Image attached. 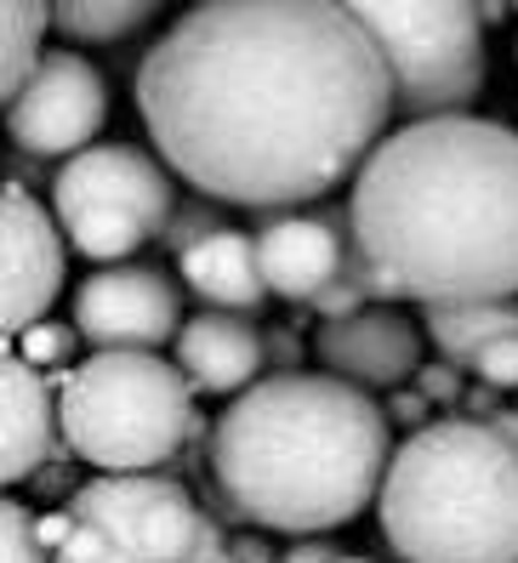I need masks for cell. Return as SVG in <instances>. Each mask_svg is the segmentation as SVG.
Segmentation results:
<instances>
[{"mask_svg":"<svg viewBox=\"0 0 518 563\" xmlns=\"http://www.w3.org/2000/svg\"><path fill=\"white\" fill-rule=\"evenodd\" d=\"M63 507L75 512V523L109 536L125 563H222L229 552L188 484L159 473H97Z\"/></svg>","mask_w":518,"mask_h":563,"instance_id":"ba28073f","label":"cell"},{"mask_svg":"<svg viewBox=\"0 0 518 563\" xmlns=\"http://www.w3.org/2000/svg\"><path fill=\"white\" fill-rule=\"evenodd\" d=\"M52 217L97 268H125V256L166 234L177 194L166 159L125 143H97L52 177Z\"/></svg>","mask_w":518,"mask_h":563,"instance_id":"52a82bcc","label":"cell"},{"mask_svg":"<svg viewBox=\"0 0 518 563\" xmlns=\"http://www.w3.org/2000/svg\"><path fill=\"white\" fill-rule=\"evenodd\" d=\"M177 279L200 296V302H211V313H256L268 302L256 234H240V228H222L206 245L177 256Z\"/></svg>","mask_w":518,"mask_h":563,"instance_id":"9a60e30c","label":"cell"},{"mask_svg":"<svg viewBox=\"0 0 518 563\" xmlns=\"http://www.w3.org/2000/svg\"><path fill=\"white\" fill-rule=\"evenodd\" d=\"M337 563H371V558H353V552H342V558H337Z\"/></svg>","mask_w":518,"mask_h":563,"instance_id":"1f68e13d","label":"cell"},{"mask_svg":"<svg viewBox=\"0 0 518 563\" xmlns=\"http://www.w3.org/2000/svg\"><path fill=\"white\" fill-rule=\"evenodd\" d=\"M376 302H518V131L502 120L394 125L348 194Z\"/></svg>","mask_w":518,"mask_h":563,"instance_id":"7a4b0ae2","label":"cell"},{"mask_svg":"<svg viewBox=\"0 0 518 563\" xmlns=\"http://www.w3.org/2000/svg\"><path fill=\"white\" fill-rule=\"evenodd\" d=\"M353 12L382 46L405 125L467 114V103L484 91V75H491L478 7H456V0H371V7H353Z\"/></svg>","mask_w":518,"mask_h":563,"instance_id":"8992f818","label":"cell"},{"mask_svg":"<svg viewBox=\"0 0 518 563\" xmlns=\"http://www.w3.org/2000/svg\"><path fill=\"white\" fill-rule=\"evenodd\" d=\"M416 393H422L428 405H462V371L456 364H422V376H416Z\"/></svg>","mask_w":518,"mask_h":563,"instance_id":"cb8c5ba5","label":"cell"},{"mask_svg":"<svg viewBox=\"0 0 518 563\" xmlns=\"http://www.w3.org/2000/svg\"><path fill=\"white\" fill-rule=\"evenodd\" d=\"M137 114L211 206L279 217L360 177L399 103L353 7L211 0L143 52Z\"/></svg>","mask_w":518,"mask_h":563,"instance_id":"6da1fadb","label":"cell"},{"mask_svg":"<svg viewBox=\"0 0 518 563\" xmlns=\"http://www.w3.org/2000/svg\"><path fill=\"white\" fill-rule=\"evenodd\" d=\"M387 421H399V427H410V433H422V427H433L428 416H433V405L422 399L416 387H399V393H387Z\"/></svg>","mask_w":518,"mask_h":563,"instance_id":"484cf974","label":"cell"},{"mask_svg":"<svg viewBox=\"0 0 518 563\" xmlns=\"http://www.w3.org/2000/svg\"><path fill=\"white\" fill-rule=\"evenodd\" d=\"M376 523L405 563H518V444L444 416L394 450Z\"/></svg>","mask_w":518,"mask_h":563,"instance_id":"277c9868","label":"cell"},{"mask_svg":"<svg viewBox=\"0 0 518 563\" xmlns=\"http://www.w3.org/2000/svg\"><path fill=\"white\" fill-rule=\"evenodd\" d=\"M75 347H80V330H75V324L41 319L35 330H23L12 353L29 364V371H41L46 382L57 376V387H63V382H69V358H75Z\"/></svg>","mask_w":518,"mask_h":563,"instance_id":"ffe728a7","label":"cell"},{"mask_svg":"<svg viewBox=\"0 0 518 563\" xmlns=\"http://www.w3.org/2000/svg\"><path fill=\"white\" fill-rule=\"evenodd\" d=\"M496 433H502L507 444H518V410H502V416H496Z\"/></svg>","mask_w":518,"mask_h":563,"instance_id":"f546056e","label":"cell"},{"mask_svg":"<svg viewBox=\"0 0 518 563\" xmlns=\"http://www.w3.org/2000/svg\"><path fill=\"white\" fill-rule=\"evenodd\" d=\"M63 416L52 405V387L41 371H29L18 353H7V484H29L46 461H57Z\"/></svg>","mask_w":518,"mask_h":563,"instance_id":"2e32d148","label":"cell"},{"mask_svg":"<svg viewBox=\"0 0 518 563\" xmlns=\"http://www.w3.org/2000/svg\"><path fill=\"white\" fill-rule=\"evenodd\" d=\"M387 410L337 376H263L211 427V478L234 523L319 541L382 501Z\"/></svg>","mask_w":518,"mask_h":563,"instance_id":"3957f363","label":"cell"},{"mask_svg":"<svg viewBox=\"0 0 518 563\" xmlns=\"http://www.w3.org/2000/svg\"><path fill=\"white\" fill-rule=\"evenodd\" d=\"M422 336L444 364L473 371L496 342L518 336V302H473V308H422Z\"/></svg>","mask_w":518,"mask_h":563,"instance_id":"e0dca14e","label":"cell"},{"mask_svg":"<svg viewBox=\"0 0 518 563\" xmlns=\"http://www.w3.org/2000/svg\"><path fill=\"white\" fill-rule=\"evenodd\" d=\"M211 234H222V217L211 206H177V217L166 222V234H159V245H166L172 256H188L194 245H206Z\"/></svg>","mask_w":518,"mask_h":563,"instance_id":"7402d4cb","label":"cell"},{"mask_svg":"<svg viewBox=\"0 0 518 563\" xmlns=\"http://www.w3.org/2000/svg\"><path fill=\"white\" fill-rule=\"evenodd\" d=\"M29 484H35L41 495H57V489H63V495H75V489H80V484H75V473H69V455L46 461V467H41L35 478H29Z\"/></svg>","mask_w":518,"mask_h":563,"instance_id":"4316f807","label":"cell"},{"mask_svg":"<svg viewBox=\"0 0 518 563\" xmlns=\"http://www.w3.org/2000/svg\"><path fill=\"white\" fill-rule=\"evenodd\" d=\"M46 29H52V7H29V0H12L0 12V86H7V103L35 80V69L46 63Z\"/></svg>","mask_w":518,"mask_h":563,"instance_id":"d6986e66","label":"cell"},{"mask_svg":"<svg viewBox=\"0 0 518 563\" xmlns=\"http://www.w3.org/2000/svg\"><path fill=\"white\" fill-rule=\"evenodd\" d=\"M109 125V80L97 75V63L80 52H46L12 103H7V131L18 154L29 159H63L97 148V131Z\"/></svg>","mask_w":518,"mask_h":563,"instance_id":"9c48e42d","label":"cell"},{"mask_svg":"<svg viewBox=\"0 0 518 563\" xmlns=\"http://www.w3.org/2000/svg\"><path fill=\"white\" fill-rule=\"evenodd\" d=\"M35 507H23V501H7L0 507V563H57L41 541V529H35Z\"/></svg>","mask_w":518,"mask_h":563,"instance_id":"44dd1931","label":"cell"},{"mask_svg":"<svg viewBox=\"0 0 518 563\" xmlns=\"http://www.w3.org/2000/svg\"><path fill=\"white\" fill-rule=\"evenodd\" d=\"M154 23V0H63L52 7V29L75 46H114Z\"/></svg>","mask_w":518,"mask_h":563,"instance_id":"ac0fdd59","label":"cell"},{"mask_svg":"<svg viewBox=\"0 0 518 563\" xmlns=\"http://www.w3.org/2000/svg\"><path fill=\"white\" fill-rule=\"evenodd\" d=\"M63 444L97 473H154L194 444V387L159 353H91L57 393Z\"/></svg>","mask_w":518,"mask_h":563,"instance_id":"5b68a950","label":"cell"},{"mask_svg":"<svg viewBox=\"0 0 518 563\" xmlns=\"http://www.w3.org/2000/svg\"><path fill=\"white\" fill-rule=\"evenodd\" d=\"M172 364L188 376L194 393L240 399L263 376L268 336L256 324H245V313H194L183 324V336L172 342Z\"/></svg>","mask_w":518,"mask_h":563,"instance_id":"5bb4252c","label":"cell"},{"mask_svg":"<svg viewBox=\"0 0 518 563\" xmlns=\"http://www.w3.org/2000/svg\"><path fill=\"white\" fill-rule=\"evenodd\" d=\"M473 376L484 387H496V393H518V336L513 342H496L491 353L473 364Z\"/></svg>","mask_w":518,"mask_h":563,"instance_id":"603a6c76","label":"cell"},{"mask_svg":"<svg viewBox=\"0 0 518 563\" xmlns=\"http://www.w3.org/2000/svg\"><path fill=\"white\" fill-rule=\"evenodd\" d=\"M353 251V222L348 206H326V211H279L256 222V256H263V279L268 296L279 302H302L313 308L326 296Z\"/></svg>","mask_w":518,"mask_h":563,"instance_id":"8fae6325","label":"cell"},{"mask_svg":"<svg viewBox=\"0 0 518 563\" xmlns=\"http://www.w3.org/2000/svg\"><path fill=\"white\" fill-rule=\"evenodd\" d=\"M313 353L326 364V376L360 387V393H399L405 382L422 376V330L399 308H365L353 319L319 324Z\"/></svg>","mask_w":518,"mask_h":563,"instance_id":"7c38bea8","label":"cell"},{"mask_svg":"<svg viewBox=\"0 0 518 563\" xmlns=\"http://www.w3.org/2000/svg\"><path fill=\"white\" fill-rule=\"evenodd\" d=\"M75 330L91 353H159L183 336V290L159 268H97L75 290Z\"/></svg>","mask_w":518,"mask_h":563,"instance_id":"30bf717a","label":"cell"},{"mask_svg":"<svg viewBox=\"0 0 518 563\" xmlns=\"http://www.w3.org/2000/svg\"><path fill=\"white\" fill-rule=\"evenodd\" d=\"M268 358L279 364V376H297V358H302L297 336H290V330H274V336H268Z\"/></svg>","mask_w":518,"mask_h":563,"instance_id":"83f0119b","label":"cell"},{"mask_svg":"<svg viewBox=\"0 0 518 563\" xmlns=\"http://www.w3.org/2000/svg\"><path fill=\"white\" fill-rule=\"evenodd\" d=\"M63 245H69L63 222L23 183H7V330L12 336L35 330L63 296V256H69Z\"/></svg>","mask_w":518,"mask_h":563,"instance_id":"4fadbf2b","label":"cell"},{"mask_svg":"<svg viewBox=\"0 0 518 563\" xmlns=\"http://www.w3.org/2000/svg\"><path fill=\"white\" fill-rule=\"evenodd\" d=\"M337 558H342V552H337L331 541H297L279 563H337Z\"/></svg>","mask_w":518,"mask_h":563,"instance_id":"f1b7e54d","label":"cell"},{"mask_svg":"<svg viewBox=\"0 0 518 563\" xmlns=\"http://www.w3.org/2000/svg\"><path fill=\"white\" fill-rule=\"evenodd\" d=\"M57 563H125V552L109 541V536H97V529H75V541L57 552Z\"/></svg>","mask_w":518,"mask_h":563,"instance_id":"d4e9b609","label":"cell"},{"mask_svg":"<svg viewBox=\"0 0 518 563\" xmlns=\"http://www.w3.org/2000/svg\"><path fill=\"white\" fill-rule=\"evenodd\" d=\"M478 18H484V29H491V23H502V18H507V7H496V0H484Z\"/></svg>","mask_w":518,"mask_h":563,"instance_id":"4dcf8cb0","label":"cell"}]
</instances>
